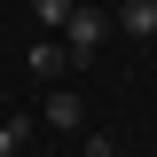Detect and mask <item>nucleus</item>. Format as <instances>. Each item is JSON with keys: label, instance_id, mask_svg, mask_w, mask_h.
<instances>
[{"label": "nucleus", "instance_id": "2", "mask_svg": "<svg viewBox=\"0 0 157 157\" xmlns=\"http://www.w3.org/2000/svg\"><path fill=\"white\" fill-rule=\"evenodd\" d=\"M47 126H55V134H78V126H86V102H78L71 86H55V94H47Z\"/></svg>", "mask_w": 157, "mask_h": 157}, {"label": "nucleus", "instance_id": "4", "mask_svg": "<svg viewBox=\"0 0 157 157\" xmlns=\"http://www.w3.org/2000/svg\"><path fill=\"white\" fill-rule=\"evenodd\" d=\"M32 71H39V78H71V55H63V39H39V47H32Z\"/></svg>", "mask_w": 157, "mask_h": 157}, {"label": "nucleus", "instance_id": "8", "mask_svg": "<svg viewBox=\"0 0 157 157\" xmlns=\"http://www.w3.org/2000/svg\"><path fill=\"white\" fill-rule=\"evenodd\" d=\"M78 157H86V149H78Z\"/></svg>", "mask_w": 157, "mask_h": 157}, {"label": "nucleus", "instance_id": "1", "mask_svg": "<svg viewBox=\"0 0 157 157\" xmlns=\"http://www.w3.org/2000/svg\"><path fill=\"white\" fill-rule=\"evenodd\" d=\"M94 47H102V8H86V0H78V8H71V24H63V55H71V71L94 55Z\"/></svg>", "mask_w": 157, "mask_h": 157}, {"label": "nucleus", "instance_id": "5", "mask_svg": "<svg viewBox=\"0 0 157 157\" xmlns=\"http://www.w3.org/2000/svg\"><path fill=\"white\" fill-rule=\"evenodd\" d=\"M24 134H32V118H0V157H16Z\"/></svg>", "mask_w": 157, "mask_h": 157}, {"label": "nucleus", "instance_id": "3", "mask_svg": "<svg viewBox=\"0 0 157 157\" xmlns=\"http://www.w3.org/2000/svg\"><path fill=\"white\" fill-rule=\"evenodd\" d=\"M118 32H134V39H157V0H118Z\"/></svg>", "mask_w": 157, "mask_h": 157}, {"label": "nucleus", "instance_id": "6", "mask_svg": "<svg viewBox=\"0 0 157 157\" xmlns=\"http://www.w3.org/2000/svg\"><path fill=\"white\" fill-rule=\"evenodd\" d=\"M32 8H39V24H47V32H63V24H71V8H78V0H32Z\"/></svg>", "mask_w": 157, "mask_h": 157}, {"label": "nucleus", "instance_id": "7", "mask_svg": "<svg viewBox=\"0 0 157 157\" xmlns=\"http://www.w3.org/2000/svg\"><path fill=\"white\" fill-rule=\"evenodd\" d=\"M86 157H126V149H110V134H102V141H86Z\"/></svg>", "mask_w": 157, "mask_h": 157}]
</instances>
